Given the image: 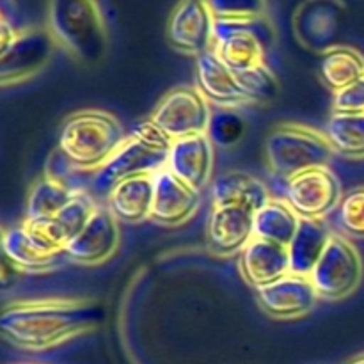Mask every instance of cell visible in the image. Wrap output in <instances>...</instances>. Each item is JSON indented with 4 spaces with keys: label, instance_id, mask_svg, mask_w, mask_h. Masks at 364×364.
<instances>
[{
    "label": "cell",
    "instance_id": "cell-22",
    "mask_svg": "<svg viewBox=\"0 0 364 364\" xmlns=\"http://www.w3.org/2000/svg\"><path fill=\"white\" fill-rule=\"evenodd\" d=\"M331 230L323 219H301L294 240L288 244L290 272L309 276L329 244Z\"/></svg>",
    "mask_w": 364,
    "mask_h": 364
},
{
    "label": "cell",
    "instance_id": "cell-28",
    "mask_svg": "<svg viewBox=\"0 0 364 364\" xmlns=\"http://www.w3.org/2000/svg\"><path fill=\"white\" fill-rule=\"evenodd\" d=\"M244 116L238 112L233 107H217L212 110L210 116L208 128H206V135L212 141L213 146H220V148H230L240 142V139L245 134Z\"/></svg>",
    "mask_w": 364,
    "mask_h": 364
},
{
    "label": "cell",
    "instance_id": "cell-18",
    "mask_svg": "<svg viewBox=\"0 0 364 364\" xmlns=\"http://www.w3.org/2000/svg\"><path fill=\"white\" fill-rule=\"evenodd\" d=\"M238 269L251 287L262 288L290 274V256L284 245L252 238L240 251Z\"/></svg>",
    "mask_w": 364,
    "mask_h": 364
},
{
    "label": "cell",
    "instance_id": "cell-35",
    "mask_svg": "<svg viewBox=\"0 0 364 364\" xmlns=\"http://www.w3.org/2000/svg\"><path fill=\"white\" fill-rule=\"evenodd\" d=\"M18 274H20V269L4 252H0V290L13 287L18 279Z\"/></svg>",
    "mask_w": 364,
    "mask_h": 364
},
{
    "label": "cell",
    "instance_id": "cell-6",
    "mask_svg": "<svg viewBox=\"0 0 364 364\" xmlns=\"http://www.w3.org/2000/svg\"><path fill=\"white\" fill-rule=\"evenodd\" d=\"M363 274V258L358 247L348 238L333 233L326 251L313 267L309 279L318 299L340 301L358 290Z\"/></svg>",
    "mask_w": 364,
    "mask_h": 364
},
{
    "label": "cell",
    "instance_id": "cell-37",
    "mask_svg": "<svg viewBox=\"0 0 364 364\" xmlns=\"http://www.w3.org/2000/svg\"><path fill=\"white\" fill-rule=\"evenodd\" d=\"M13 6V0H0V11H2V14H6L7 7Z\"/></svg>",
    "mask_w": 364,
    "mask_h": 364
},
{
    "label": "cell",
    "instance_id": "cell-12",
    "mask_svg": "<svg viewBox=\"0 0 364 364\" xmlns=\"http://www.w3.org/2000/svg\"><path fill=\"white\" fill-rule=\"evenodd\" d=\"M119 226L107 205H98L80 233L68 242V259L80 265H98L109 259L119 245Z\"/></svg>",
    "mask_w": 364,
    "mask_h": 364
},
{
    "label": "cell",
    "instance_id": "cell-32",
    "mask_svg": "<svg viewBox=\"0 0 364 364\" xmlns=\"http://www.w3.org/2000/svg\"><path fill=\"white\" fill-rule=\"evenodd\" d=\"M213 18L265 16L269 0H205Z\"/></svg>",
    "mask_w": 364,
    "mask_h": 364
},
{
    "label": "cell",
    "instance_id": "cell-10",
    "mask_svg": "<svg viewBox=\"0 0 364 364\" xmlns=\"http://www.w3.org/2000/svg\"><path fill=\"white\" fill-rule=\"evenodd\" d=\"M55 45L48 28L18 31L13 46L0 57V85L20 84L39 73L52 59Z\"/></svg>",
    "mask_w": 364,
    "mask_h": 364
},
{
    "label": "cell",
    "instance_id": "cell-11",
    "mask_svg": "<svg viewBox=\"0 0 364 364\" xmlns=\"http://www.w3.org/2000/svg\"><path fill=\"white\" fill-rule=\"evenodd\" d=\"M212 11L205 0H180L167 25V38L178 52L201 55L213 43Z\"/></svg>",
    "mask_w": 364,
    "mask_h": 364
},
{
    "label": "cell",
    "instance_id": "cell-13",
    "mask_svg": "<svg viewBox=\"0 0 364 364\" xmlns=\"http://www.w3.org/2000/svg\"><path fill=\"white\" fill-rule=\"evenodd\" d=\"M256 295L263 311L279 320L301 318L308 315L318 301V294L309 276H299L294 272L256 288Z\"/></svg>",
    "mask_w": 364,
    "mask_h": 364
},
{
    "label": "cell",
    "instance_id": "cell-25",
    "mask_svg": "<svg viewBox=\"0 0 364 364\" xmlns=\"http://www.w3.org/2000/svg\"><path fill=\"white\" fill-rule=\"evenodd\" d=\"M320 75L331 91H341L364 77V55L350 46H333L323 53Z\"/></svg>",
    "mask_w": 364,
    "mask_h": 364
},
{
    "label": "cell",
    "instance_id": "cell-20",
    "mask_svg": "<svg viewBox=\"0 0 364 364\" xmlns=\"http://www.w3.org/2000/svg\"><path fill=\"white\" fill-rule=\"evenodd\" d=\"M155 194L153 174H142L123 180L107 196V208L112 212L117 223L137 224L149 219Z\"/></svg>",
    "mask_w": 364,
    "mask_h": 364
},
{
    "label": "cell",
    "instance_id": "cell-3",
    "mask_svg": "<svg viewBox=\"0 0 364 364\" xmlns=\"http://www.w3.org/2000/svg\"><path fill=\"white\" fill-rule=\"evenodd\" d=\"M127 141L123 124L105 110H78L64 121L59 153L80 171L95 173Z\"/></svg>",
    "mask_w": 364,
    "mask_h": 364
},
{
    "label": "cell",
    "instance_id": "cell-34",
    "mask_svg": "<svg viewBox=\"0 0 364 364\" xmlns=\"http://www.w3.org/2000/svg\"><path fill=\"white\" fill-rule=\"evenodd\" d=\"M333 107L336 112H364V77L334 92Z\"/></svg>",
    "mask_w": 364,
    "mask_h": 364
},
{
    "label": "cell",
    "instance_id": "cell-19",
    "mask_svg": "<svg viewBox=\"0 0 364 364\" xmlns=\"http://www.w3.org/2000/svg\"><path fill=\"white\" fill-rule=\"evenodd\" d=\"M196 70H198V89L208 102L219 107L247 103L238 85L237 73L231 71L212 48L198 55Z\"/></svg>",
    "mask_w": 364,
    "mask_h": 364
},
{
    "label": "cell",
    "instance_id": "cell-2",
    "mask_svg": "<svg viewBox=\"0 0 364 364\" xmlns=\"http://www.w3.org/2000/svg\"><path fill=\"white\" fill-rule=\"evenodd\" d=\"M48 31L57 45L84 64H98L109 50L98 0H48Z\"/></svg>",
    "mask_w": 364,
    "mask_h": 364
},
{
    "label": "cell",
    "instance_id": "cell-31",
    "mask_svg": "<svg viewBox=\"0 0 364 364\" xmlns=\"http://www.w3.org/2000/svg\"><path fill=\"white\" fill-rule=\"evenodd\" d=\"M341 230L352 238H364V187H355L341 198L336 208Z\"/></svg>",
    "mask_w": 364,
    "mask_h": 364
},
{
    "label": "cell",
    "instance_id": "cell-39",
    "mask_svg": "<svg viewBox=\"0 0 364 364\" xmlns=\"http://www.w3.org/2000/svg\"><path fill=\"white\" fill-rule=\"evenodd\" d=\"M348 364H364V354L358 355V358H354Z\"/></svg>",
    "mask_w": 364,
    "mask_h": 364
},
{
    "label": "cell",
    "instance_id": "cell-14",
    "mask_svg": "<svg viewBox=\"0 0 364 364\" xmlns=\"http://www.w3.org/2000/svg\"><path fill=\"white\" fill-rule=\"evenodd\" d=\"M343 20V4L338 0H304L294 14L299 41L311 50H331Z\"/></svg>",
    "mask_w": 364,
    "mask_h": 364
},
{
    "label": "cell",
    "instance_id": "cell-23",
    "mask_svg": "<svg viewBox=\"0 0 364 364\" xmlns=\"http://www.w3.org/2000/svg\"><path fill=\"white\" fill-rule=\"evenodd\" d=\"M2 252L20 269V272H48L68 259L66 252L46 251L36 244L21 224L6 231Z\"/></svg>",
    "mask_w": 364,
    "mask_h": 364
},
{
    "label": "cell",
    "instance_id": "cell-5",
    "mask_svg": "<svg viewBox=\"0 0 364 364\" xmlns=\"http://www.w3.org/2000/svg\"><path fill=\"white\" fill-rule=\"evenodd\" d=\"M265 153L270 171L283 181L302 171L329 166L334 155L326 134L295 123L274 128L267 137Z\"/></svg>",
    "mask_w": 364,
    "mask_h": 364
},
{
    "label": "cell",
    "instance_id": "cell-9",
    "mask_svg": "<svg viewBox=\"0 0 364 364\" xmlns=\"http://www.w3.org/2000/svg\"><path fill=\"white\" fill-rule=\"evenodd\" d=\"M212 109L198 87H178L167 92L156 105L151 119L173 141L206 134Z\"/></svg>",
    "mask_w": 364,
    "mask_h": 364
},
{
    "label": "cell",
    "instance_id": "cell-7",
    "mask_svg": "<svg viewBox=\"0 0 364 364\" xmlns=\"http://www.w3.org/2000/svg\"><path fill=\"white\" fill-rule=\"evenodd\" d=\"M283 196L301 219H323L343 198L340 180L329 166L313 167L284 180Z\"/></svg>",
    "mask_w": 364,
    "mask_h": 364
},
{
    "label": "cell",
    "instance_id": "cell-16",
    "mask_svg": "<svg viewBox=\"0 0 364 364\" xmlns=\"http://www.w3.org/2000/svg\"><path fill=\"white\" fill-rule=\"evenodd\" d=\"M255 238V212L242 206H215L206 228L208 249L217 256L240 255Z\"/></svg>",
    "mask_w": 364,
    "mask_h": 364
},
{
    "label": "cell",
    "instance_id": "cell-38",
    "mask_svg": "<svg viewBox=\"0 0 364 364\" xmlns=\"http://www.w3.org/2000/svg\"><path fill=\"white\" fill-rule=\"evenodd\" d=\"M4 238H6V231H4V228L0 226V252H2V247H4Z\"/></svg>",
    "mask_w": 364,
    "mask_h": 364
},
{
    "label": "cell",
    "instance_id": "cell-29",
    "mask_svg": "<svg viewBox=\"0 0 364 364\" xmlns=\"http://www.w3.org/2000/svg\"><path fill=\"white\" fill-rule=\"evenodd\" d=\"M237 80L247 102L267 103L279 95V80L267 63L240 71Z\"/></svg>",
    "mask_w": 364,
    "mask_h": 364
},
{
    "label": "cell",
    "instance_id": "cell-8",
    "mask_svg": "<svg viewBox=\"0 0 364 364\" xmlns=\"http://www.w3.org/2000/svg\"><path fill=\"white\" fill-rule=\"evenodd\" d=\"M169 153L153 149L127 135V141L112 153L105 164L92 173L91 188L96 196H109L123 180L142 174H155L167 166Z\"/></svg>",
    "mask_w": 364,
    "mask_h": 364
},
{
    "label": "cell",
    "instance_id": "cell-1",
    "mask_svg": "<svg viewBox=\"0 0 364 364\" xmlns=\"http://www.w3.org/2000/svg\"><path fill=\"white\" fill-rule=\"evenodd\" d=\"M105 311L92 299H34L0 311V336L25 350H46L92 331Z\"/></svg>",
    "mask_w": 364,
    "mask_h": 364
},
{
    "label": "cell",
    "instance_id": "cell-26",
    "mask_svg": "<svg viewBox=\"0 0 364 364\" xmlns=\"http://www.w3.org/2000/svg\"><path fill=\"white\" fill-rule=\"evenodd\" d=\"M326 137L338 155L364 159V112L334 110L327 119Z\"/></svg>",
    "mask_w": 364,
    "mask_h": 364
},
{
    "label": "cell",
    "instance_id": "cell-27",
    "mask_svg": "<svg viewBox=\"0 0 364 364\" xmlns=\"http://www.w3.org/2000/svg\"><path fill=\"white\" fill-rule=\"evenodd\" d=\"M75 192L77 191L64 181L50 176L41 178L32 185L28 192L25 219H43V217L57 215L71 201Z\"/></svg>",
    "mask_w": 364,
    "mask_h": 364
},
{
    "label": "cell",
    "instance_id": "cell-21",
    "mask_svg": "<svg viewBox=\"0 0 364 364\" xmlns=\"http://www.w3.org/2000/svg\"><path fill=\"white\" fill-rule=\"evenodd\" d=\"M270 192L263 181L245 173H226L212 185V201L215 206H242L258 212L270 201Z\"/></svg>",
    "mask_w": 364,
    "mask_h": 364
},
{
    "label": "cell",
    "instance_id": "cell-40",
    "mask_svg": "<svg viewBox=\"0 0 364 364\" xmlns=\"http://www.w3.org/2000/svg\"><path fill=\"white\" fill-rule=\"evenodd\" d=\"M0 18H6V16H4V14H2V11H0Z\"/></svg>",
    "mask_w": 364,
    "mask_h": 364
},
{
    "label": "cell",
    "instance_id": "cell-17",
    "mask_svg": "<svg viewBox=\"0 0 364 364\" xmlns=\"http://www.w3.org/2000/svg\"><path fill=\"white\" fill-rule=\"evenodd\" d=\"M167 169L192 188L201 192L212 176L213 144L206 134L173 141L167 156Z\"/></svg>",
    "mask_w": 364,
    "mask_h": 364
},
{
    "label": "cell",
    "instance_id": "cell-15",
    "mask_svg": "<svg viewBox=\"0 0 364 364\" xmlns=\"http://www.w3.org/2000/svg\"><path fill=\"white\" fill-rule=\"evenodd\" d=\"M155 194L149 219L160 226H180L191 219L201 201V192L178 180L167 167L153 174Z\"/></svg>",
    "mask_w": 364,
    "mask_h": 364
},
{
    "label": "cell",
    "instance_id": "cell-33",
    "mask_svg": "<svg viewBox=\"0 0 364 364\" xmlns=\"http://www.w3.org/2000/svg\"><path fill=\"white\" fill-rule=\"evenodd\" d=\"M128 137L137 139V141H141L142 144L149 146V148L160 149V151H167V153H169L171 144H173V139H171L169 135H167L166 132H164L153 119L135 123L134 127H132Z\"/></svg>",
    "mask_w": 364,
    "mask_h": 364
},
{
    "label": "cell",
    "instance_id": "cell-30",
    "mask_svg": "<svg viewBox=\"0 0 364 364\" xmlns=\"http://www.w3.org/2000/svg\"><path fill=\"white\" fill-rule=\"evenodd\" d=\"M96 208H98L96 199L80 188V191L75 192L71 201L68 203L57 215H53L68 242L73 240V238L80 233L82 228L87 224V220L91 219L92 213L96 212Z\"/></svg>",
    "mask_w": 364,
    "mask_h": 364
},
{
    "label": "cell",
    "instance_id": "cell-4",
    "mask_svg": "<svg viewBox=\"0 0 364 364\" xmlns=\"http://www.w3.org/2000/svg\"><path fill=\"white\" fill-rule=\"evenodd\" d=\"M276 41V31L269 16L215 18L212 50L235 73L265 63V55Z\"/></svg>",
    "mask_w": 364,
    "mask_h": 364
},
{
    "label": "cell",
    "instance_id": "cell-24",
    "mask_svg": "<svg viewBox=\"0 0 364 364\" xmlns=\"http://www.w3.org/2000/svg\"><path fill=\"white\" fill-rule=\"evenodd\" d=\"M301 217L284 199H270L255 213V237L288 247L297 233Z\"/></svg>",
    "mask_w": 364,
    "mask_h": 364
},
{
    "label": "cell",
    "instance_id": "cell-36",
    "mask_svg": "<svg viewBox=\"0 0 364 364\" xmlns=\"http://www.w3.org/2000/svg\"><path fill=\"white\" fill-rule=\"evenodd\" d=\"M18 31L7 18H0V57L13 46Z\"/></svg>",
    "mask_w": 364,
    "mask_h": 364
}]
</instances>
